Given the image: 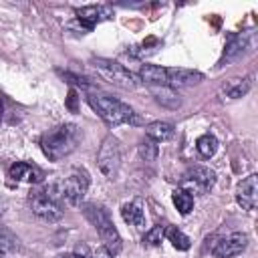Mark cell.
<instances>
[{
  "mask_svg": "<svg viewBox=\"0 0 258 258\" xmlns=\"http://www.w3.org/2000/svg\"><path fill=\"white\" fill-rule=\"evenodd\" d=\"M252 75H246V77H236V79H230L222 85V93L228 97V99H240L244 97L250 89H252Z\"/></svg>",
  "mask_w": 258,
  "mask_h": 258,
  "instance_id": "cell-15",
  "label": "cell"
},
{
  "mask_svg": "<svg viewBox=\"0 0 258 258\" xmlns=\"http://www.w3.org/2000/svg\"><path fill=\"white\" fill-rule=\"evenodd\" d=\"M58 198H60V187L58 185H46L44 189H36L30 196V208L40 220L58 222L62 218Z\"/></svg>",
  "mask_w": 258,
  "mask_h": 258,
  "instance_id": "cell-4",
  "label": "cell"
},
{
  "mask_svg": "<svg viewBox=\"0 0 258 258\" xmlns=\"http://www.w3.org/2000/svg\"><path fill=\"white\" fill-rule=\"evenodd\" d=\"M151 95H153V99H155L161 107H165V109L175 111V109L181 107L179 95L175 93V89H171V87H167V85H151Z\"/></svg>",
  "mask_w": 258,
  "mask_h": 258,
  "instance_id": "cell-13",
  "label": "cell"
},
{
  "mask_svg": "<svg viewBox=\"0 0 258 258\" xmlns=\"http://www.w3.org/2000/svg\"><path fill=\"white\" fill-rule=\"evenodd\" d=\"M97 163H99V169L105 173V175H115L119 165H121V147H119V141L113 137V135H107L99 147V153H97Z\"/></svg>",
  "mask_w": 258,
  "mask_h": 258,
  "instance_id": "cell-8",
  "label": "cell"
},
{
  "mask_svg": "<svg viewBox=\"0 0 258 258\" xmlns=\"http://www.w3.org/2000/svg\"><path fill=\"white\" fill-rule=\"evenodd\" d=\"M161 238H163V228H161V226H155V228H151V230L145 234L143 242L149 244V246H157V244H161Z\"/></svg>",
  "mask_w": 258,
  "mask_h": 258,
  "instance_id": "cell-25",
  "label": "cell"
},
{
  "mask_svg": "<svg viewBox=\"0 0 258 258\" xmlns=\"http://www.w3.org/2000/svg\"><path fill=\"white\" fill-rule=\"evenodd\" d=\"M93 67L95 71L109 83L121 87V89H135L141 81L135 73H131L129 69H125L123 64H119L117 60H111V58H93Z\"/></svg>",
  "mask_w": 258,
  "mask_h": 258,
  "instance_id": "cell-5",
  "label": "cell"
},
{
  "mask_svg": "<svg viewBox=\"0 0 258 258\" xmlns=\"http://www.w3.org/2000/svg\"><path fill=\"white\" fill-rule=\"evenodd\" d=\"M185 179L191 181V183H196L202 191H206V189H210V187L216 183V173H214L210 167L198 165V167H191V169L185 173Z\"/></svg>",
  "mask_w": 258,
  "mask_h": 258,
  "instance_id": "cell-16",
  "label": "cell"
},
{
  "mask_svg": "<svg viewBox=\"0 0 258 258\" xmlns=\"http://www.w3.org/2000/svg\"><path fill=\"white\" fill-rule=\"evenodd\" d=\"M254 46H256V32H254V30H246V32H242V34H236V36H232L230 42L226 44L224 54H222V58H220L218 64L224 67V64H228V62H232V60H238V58L246 56L248 52H252Z\"/></svg>",
  "mask_w": 258,
  "mask_h": 258,
  "instance_id": "cell-7",
  "label": "cell"
},
{
  "mask_svg": "<svg viewBox=\"0 0 258 258\" xmlns=\"http://www.w3.org/2000/svg\"><path fill=\"white\" fill-rule=\"evenodd\" d=\"M83 214H85V218L93 224V228L97 230V234L101 236L103 246L109 250V254H111V256L119 254V250H121V236H119V232H117V228H115V224H113L109 212H107L103 206L87 204V206L83 208Z\"/></svg>",
  "mask_w": 258,
  "mask_h": 258,
  "instance_id": "cell-3",
  "label": "cell"
},
{
  "mask_svg": "<svg viewBox=\"0 0 258 258\" xmlns=\"http://www.w3.org/2000/svg\"><path fill=\"white\" fill-rule=\"evenodd\" d=\"M137 77L139 81L149 83V85H167V69L157 67V64H143Z\"/></svg>",
  "mask_w": 258,
  "mask_h": 258,
  "instance_id": "cell-17",
  "label": "cell"
},
{
  "mask_svg": "<svg viewBox=\"0 0 258 258\" xmlns=\"http://www.w3.org/2000/svg\"><path fill=\"white\" fill-rule=\"evenodd\" d=\"M196 147H198L200 155L208 159V157H212V155L216 153V149H218V139H216L214 135L206 133V135L198 137V141H196Z\"/></svg>",
  "mask_w": 258,
  "mask_h": 258,
  "instance_id": "cell-21",
  "label": "cell"
},
{
  "mask_svg": "<svg viewBox=\"0 0 258 258\" xmlns=\"http://www.w3.org/2000/svg\"><path fill=\"white\" fill-rule=\"evenodd\" d=\"M56 258H89V256H85V254H58Z\"/></svg>",
  "mask_w": 258,
  "mask_h": 258,
  "instance_id": "cell-28",
  "label": "cell"
},
{
  "mask_svg": "<svg viewBox=\"0 0 258 258\" xmlns=\"http://www.w3.org/2000/svg\"><path fill=\"white\" fill-rule=\"evenodd\" d=\"M236 200L244 210H254L258 204V175L252 173L238 183Z\"/></svg>",
  "mask_w": 258,
  "mask_h": 258,
  "instance_id": "cell-11",
  "label": "cell"
},
{
  "mask_svg": "<svg viewBox=\"0 0 258 258\" xmlns=\"http://www.w3.org/2000/svg\"><path fill=\"white\" fill-rule=\"evenodd\" d=\"M145 133L155 143H161V141H167V139L173 137V125L167 123V121H153L145 127Z\"/></svg>",
  "mask_w": 258,
  "mask_h": 258,
  "instance_id": "cell-18",
  "label": "cell"
},
{
  "mask_svg": "<svg viewBox=\"0 0 258 258\" xmlns=\"http://www.w3.org/2000/svg\"><path fill=\"white\" fill-rule=\"evenodd\" d=\"M204 81L200 71L191 69H167V87H191Z\"/></svg>",
  "mask_w": 258,
  "mask_h": 258,
  "instance_id": "cell-12",
  "label": "cell"
},
{
  "mask_svg": "<svg viewBox=\"0 0 258 258\" xmlns=\"http://www.w3.org/2000/svg\"><path fill=\"white\" fill-rule=\"evenodd\" d=\"M173 204H175V208H177L181 214H189L191 208H194V198H191V194L185 191V189H175V191H173Z\"/></svg>",
  "mask_w": 258,
  "mask_h": 258,
  "instance_id": "cell-22",
  "label": "cell"
},
{
  "mask_svg": "<svg viewBox=\"0 0 258 258\" xmlns=\"http://www.w3.org/2000/svg\"><path fill=\"white\" fill-rule=\"evenodd\" d=\"M77 99H79V97H77V91H75V89H71V91H69V101H67V107H69L73 113H77Z\"/></svg>",
  "mask_w": 258,
  "mask_h": 258,
  "instance_id": "cell-26",
  "label": "cell"
},
{
  "mask_svg": "<svg viewBox=\"0 0 258 258\" xmlns=\"http://www.w3.org/2000/svg\"><path fill=\"white\" fill-rule=\"evenodd\" d=\"M246 246H248V236L244 232H234V234L218 240L216 246L212 248V254L216 258H232V256L240 254Z\"/></svg>",
  "mask_w": 258,
  "mask_h": 258,
  "instance_id": "cell-9",
  "label": "cell"
},
{
  "mask_svg": "<svg viewBox=\"0 0 258 258\" xmlns=\"http://www.w3.org/2000/svg\"><path fill=\"white\" fill-rule=\"evenodd\" d=\"M75 14H77V20H79L87 30H91V28H93V26H97L99 22L109 20V18L113 16L111 8H109V6H105V4H91V6H83V8H79Z\"/></svg>",
  "mask_w": 258,
  "mask_h": 258,
  "instance_id": "cell-10",
  "label": "cell"
},
{
  "mask_svg": "<svg viewBox=\"0 0 258 258\" xmlns=\"http://www.w3.org/2000/svg\"><path fill=\"white\" fill-rule=\"evenodd\" d=\"M60 198H64L71 206H79L89 189V175L83 169H73L60 183Z\"/></svg>",
  "mask_w": 258,
  "mask_h": 258,
  "instance_id": "cell-6",
  "label": "cell"
},
{
  "mask_svg": "<svg viewBox=\"0 0 258 258\" xmlns=\"http://www.w3.org/2000/svg\"><path fill=\"white\" fill-rule=\"evenodd\" d=\"M79 141H81V129L75 123H64L46 131L40 139V147L50 161H58L69 153H73Z\"/></svg>",
  "mask_w": 258,
  "mask_h": 258,
  "instance_id": "cell-1",
  "label": "cell"
},
{
  "mask_svg": "<svg viewBox=\"0 0 258 258\" xmlns=\"http://www.w3.org/2000/svg\"><path fill=\"white\" fill-rule=\"evenodd\" d=\"M16 246H18V240H16V236H14V234H12L8 228L0 226V254L12 252Z\"/></svg>",
  "mask_w": 258,
  "mask_h": 258,
  "instance_id": "cell-23",
  "label": "cell"
},
{
  "mask_svg": "<svg viewBox=\"0 0 258 258\" xmlns=\"http://www.w3.org/2000/svg\"><path fill=\"white\" fill-rule=\"evenodd\" d=\"M2 111H4V105H2V99H0V117H2Z\"/></svg>",
  "mask_w": 258,
  "mask_h": 258,
  "instance_id": "cell-29",
  "label": "cell"
},
{
  "mask_svg": "<svg viewBox=\"0 0 258 258\" xmlns=\"http://www.w3.org/2000/svg\"><path fill=\"white\" fill-rule=\"evenodd\" d=\"M163 236L177 248V250H187L191 244H189V238L181 232V230H177L175 226H169V228H165L163 230Z\"/></svg>",
  "mask_w": 258,
  "mask_h": 258,
  "instance_id": "cell-20",
  "label": "cell"
},
{
  "mask_svg": "<svg viewBox=\"0 0 258 258\" xmlns=\"http://www.w3.org/2000/svg\"><path fill=\"white\" fill-rule=\"evenodd\" d=\"M93 258H113V256L109 254V250H107L105 246H99V248L95 250V254H93Z\"/></svg>",
  "mask_w": 258,
  "mask_h": 258,
  "instance_id": "cell-27",
  "label": "cell"
},
{
  "mask_svg": "<svg viewBox=\"0 0 258 258\" xmlns=\"http://www.w3.org/2000/svg\"><path fill=\"white\" fill-rule=\"evenodd\" d=\"M8 175L16 181H28V183H36V181L42 179V171L36 165H30V163H24V161L12 163L10 169H8Z\"/></svg>",
  "mask_w": 258,
  "mask_h": 258,
  "instance_id": "cell-14",
  "label": "cell"
},
{
  "mask_svg": "<svg viewBox=\"0 0 258 258\" xmlns=\"http://www.w3.org/2000/svg\"><path fill=\"white\" fill-rule=\"evenodd\" d=\"M87 101L109 127H117L123 123H127V125H139L141 123L137 113L119 99H113L109 95H89Z\"/></svg>",
  "mask_w": 258,
  "mask_h": 258,
  "instance_id": "cell-2",
  "label": "cell"
},
{
  "mask_svg": "<svg viewBox=\"0 0 258 258\" xmlns=\"http://www.w3.org/2000/svg\"><path fill=\"white\" fill-rule=\"evenodd\" d=\"M121 216L131 226H143L145 224V214H143V210H141L139 204H123Z\"/></svg>",
  "mask_w": 258,
  "mask_h": 258,
  "instance_id": "cell-19",
  "label": "cell"
},
{
  "mask_svg": "<svg viewBox=\"0 0 258 258\" xmlns=\"http://www.w3.org/2000/svg\"><path fill=\"white\" fill-rule=\"evenodd\" d=\"M157 143L153 141V139H149V137H145V139H141L139 141V155H141V159H145V161H153L155 157H157Z\"/></svg>",
  "mask_w": 258,
  "mask_h": 258,
  "instance_id": "cell-24",
  "label": "cell"
}]
</instances>
